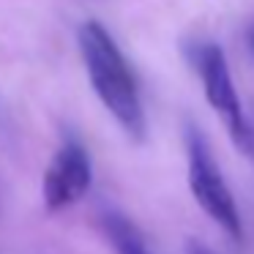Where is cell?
<instances>
[{
	"instance_id": "cell-1",
	"label": "cell",
	"mask_w": 254,
	"mask_h": 254,
	"mask_svg": "<svg viewBox=\"0 0 254 254\" xmlns=\"http://www.w3.org/2000/svg\"><path fill=\"white\" fill-rule=\"evenodd\" d=\"M77 44L90 85L101 99V104L107 107V112L118 121V126L126 131L128 139L145 142V137H148L145 107L139 99V88L131 74V66L123 58L115 39L107 33L101 22L88 19L77 33Z\"/></svg>"
},
{
	"instance_id": "cell-2",
	"label": "cell",
	"mask_w": 254,
	"mask_h": 254,
	"mask_svg": "<svg viewBox=\"0 0 254 254\" xmlns=\"http://www.w3.org/2000/svg\"><path fill=\"white\" fill-rule=\"evenodd\" d=\"M189 61H191L194 71L199 74L205 99L213 107L216 115L224 121L232 142L249 153L254 142V126L249 123L246 112L241 107L224 50L216 41H194V44H189Z\"/></svg>"
},
{
	"instance_id": "cell-3",
	"label": "cell",
	"mask_w": 254,
	"mask_h": 254,
	"mask_svg": "<svg viewBox=\"0 0 254 254\" xmlns=\"http://www.w3.org/2000/svg\"><path fill=\"white\" fill-rule=\"evenodd\" d=\"M186 159H189V189L197 205L232 238V241H243V221L241 210L235 205L230 186H227L224 175H221L219 164H216L213 153H210L208 139L202 137L197 126L186 128Z\"/></svg>"
},
{
	"instance_id": "cell-4",
	"label": "cell",
	"mask_w": 254,
	"mask_h": 254,
	"mask_svg": "<svg viewBox=\"0 0 254 254\" xmlns=\"http://www.w3.org/2000/svg\"><path fill=\"white\" fill-rule=\"evenodd\" d=\"M90 183H93V161H90L88 148L77 139H66L58 148L41 181L44 208L50 213L71 208L90 191Z\"/></svg>"
},
{
	"instance_id": "cell-5",
	"label": "cell",
	"mask_w": 254,
	"mask_h": 254,
	"mask_svg": "<svg viewBox=\"0 0 254 254\" xmlns=\"http://www.w3.org/2000/svg\"><path fill=\"white\" fill-rule=\"evenodd\" d=\"M101 224H104V232H107V238H110L112 249H115L118 254H150L142 232H139L137 224L128 221L126 216L110 210V213L101 216Z\"/></svg>"
},
{
	"instance_id": "cell-6",
	"label": "cell",
	"mask_w": 254,
	"mask_h": 254,
	"mask_svg": "<svg viewBox=\"0 0 254 254\" xmlns=\"http://www.w3.org/2000/svg\"><path fill=\"white\" fill-rule=\"evenodd\" d=\"M186 254H213V252H210L208 246H202V243L191 241V243H189V246H186Z\"/></svg>"
},
{
	"instance_id": "cell-7",
	"label": "cell",
	"mask_w": 254,
	"mask_h": 254,
	"mask_svg": "<svg viewBox=\"0 0 254 254\" xmlns=\"http://www.w3.org/2000/svg\"><path fill=\"white\" fill-rule=\"evenodd\" d=\"M249 156H254V142H252V150H249Z\"/></svg>"
},
{
	"instance_id": "cell-8",
	"label": "cell",
	"mask_w": 254,
	"mask_h": 254,
	"mask_svg": "<svg viewBox=\"0 0 254 254\" xmlns=\"http://www.w3.org/2000/svg\"><path fill=\"white\" fill-rule=\"evenodd\" d=\"M252 44H254V36H252Z\"/></svg>"
}]
</instances>
